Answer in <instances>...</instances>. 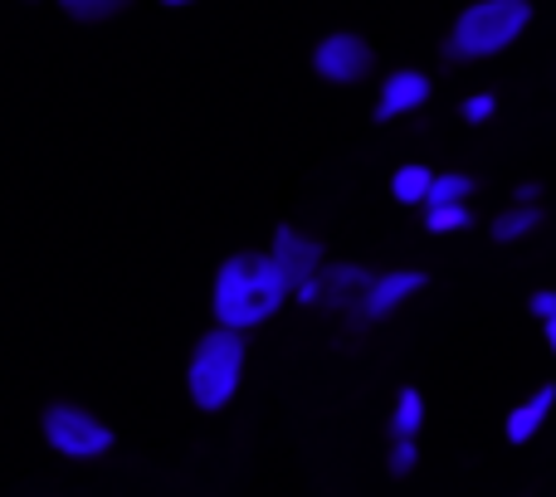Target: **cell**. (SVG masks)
I'll use <instances>...</instances> for the list:
<instances>
[{
  "instance_id": "cell-1",
  "label": "cell",
  "mask_w": 556,
  "mask_h": 497,
  "mask_svg": "<svg viewBox=\"0 0 556 497\" xmlns=\"http://www.w3.org/2000/svg\"><path fill=\"white\" fill-rule=\"evenodd\" d=\"M293 297L288 278L278 273L274 254H230L215 273V293H211V307H215V322L230 327V332H254L264 327L278 307Z\"/></svg>"
},
{
  "instance_id": "cell-2",
  "label": "cell",
  "mask_w": 556,
  "mask_h": 497,
  "mask_svg": "<svg viewBox=\"0 0 556 497\" xmlns=\"http://www.w3.org/2000/svg\"><path fill=\"white\" fill-rule=\"evenodd\" d=\"M244 375V332L215 327L195 342L191 352V371H186V391H191L195 410H225L240 391Z\"/></svg>"
},
{
  "instance_id": "cell-3",
  "label": "cell",
  "mask_w": 556,
  "mask_h": 497,
  "mask_svg": "<svg viewBox=\"0 0 556 497\" xmlns=\"http://www.w3.org/2000/svg\"><path fill=\"white\" fill-rule=\"evenodd\" d=\"M532 25V0H479L454 20V35L444 44L450 59H489L508 49Z\"/></svg>"
},
{
  "instance_id": "cell-4",
  "label": "cell",
  "mask_w": 556,
  "mask_h": 497,
  "mask_svg": "<svg viewBox=\"0 0 556 497\" xmlns=\"http://www.w3.org/2000/svg\"><path fill=\"white\" fill-rule=\"evenodd\" d=\"M45 439L68 459H98L113 449V430L84 405H49L45 410Z\"/></svg>"
},
{
  "instance_id": "cell-5",
  "label": "cell",
  "mask_w": 556,
  "mask_h": 497,
  "mask_svg": "<svg viewBox=\"0 0 556 497\" xmlns=\"http://www.w3.org/2000/svg\"><path fill=\"white\" fill-rule=\"evenodd\" d=\"M371 278L376 273H366V268H356V264H323L313 283L298 288V297L317 303V307H332V313H356L366 288H371Z\"/></svg>"
},
{
  "instance_id": "cell-6",
  "label": "cell",
  "mask_w": 556,
  "mask_h": 497,
  "mask_svg": "<svg viewBox=\"0 0 556 497\" xmlns=\"http://www.w3.org/2000/svg\"><path fill=\"white\" fill-rule=\"evenodd\" d=\"M371 64H376L371 44H366L362 35H346V29L327 35L323 44L313 49V68L327 84H362V78L371 74Z\"/></svg>"
},
{
  "instance_id": "cell-7",
  "label": "cell",
  "mask_w": 556,
  "mask_h": 497,
  "mask_svg": "<svg viewBox=\"0 0 556 497\" xmlns=\"http://www.w3.org/2000/svg\"><path fill=\"white\" fill-rule=\"evenodd\" d=\"M269 254H274L278 273L288 278V288H293V293H298V288H307V283H313V278H317V268L327 264V258H323V244H317L313 234H298L293 225H278V230H274V248H269Z\"/></svg>"
},
{
  "instance_id": "cell-8",
  "label": "cell",
  "mask_w": 556,
  "mask_h": 497,
  "mask_svg": "<svg viewBox=\"0 0 556 497\" xmlns=\"http://www.w3.org/2000/svg\"><path fill=\"white\" fill-rule=\"evenodd\" d=\"M420 288H425V273H420V268H395V273H376L371 288H366V297H362L366 322H381V317L401 313V307L410 303Z\"/></svg>"
},
{
  "instance_id": "cell-9",
  "label": "cell",
  "mask_w": 556,
  "mask_h": 497,
  "mask_svg": "<svg viewBox=\"0 0 556 497\" xmlns=\"http://www.w3.org/2000/svg\"><path fill=\"white\" fill-rule=\"evenodd\" d=\"M425 98H430V78H425L420 68H395L381 84V98H376V123L415 113V107H425Z\"/></svg>"
},
{
  "instance_id": "cell-10",
  "label": "cell",
  "mask_w": 556,
  "mask_h": 497,
  "mask_svg": "<svg viewBox=\"0 0 556 497\" xmlns=\"http://www.w3.org/2000/svg\"><path fill=\"white\" fill-rule=\"evenodd\" d=\"M552 405H556V385H542V391H532L522 405H513L508 410V444H528L532 434L547 424V415H552Z\"/></svg>"
},
{
  "instance_id": "cell-11",
  "label": "cell",
  "mask_w": 556,
  "mask_h": 497,
  "mask_svg": "<svg viewBox=\"0 0 556 497\" xmlns=\"http://www.w3.org/2000/svg\"><path fill=\"white\" fill-rule=\"evenodd\" d=\"M542 225V211L538 205H508V211L493 220V240L498 244H513V240H528L532 230Z\"/></svg>"
},
{
  "instance_id": "cell-12",
  "label": "cell",
  "mask_w": 556,
  "mask_h": 497,
  "mask_svg": "<svg viewBox=\"0 0 556 497\" xmlns=\"http://www.w3.org/2000/svg\"><path fill=\"white\" fill-rule=\"evenodd\" d=\"M425 424V400L415 385H405L401 395H395V415H391V439H415Z\"/></svg>"
},
{
  "instance_id": "cell-13",
  "label": "cell",
  "mask_w": 556,
  "mask_h": 497,
  "mask_svg": "<svg viewBox=\"0 0 556 497\" xmlns=\"http://www.w3.org/2000/svg\"><path fill=\"white\" fill-rule=\"evenodd\" d=\"M430 181H434L430 166H401V171L391 176V195L401 205H425V195H430Z\"/></svg>"
},
{
  "instance_id": "cell-14",
  "label": "cell",
  "mask_w": 556,
  "mask_h": 497,
  "mask_svg": "<svg viewBox=\"0 0 556 497\" xmlns=\"http://www.w3.org/2000/svg\"><path fill=\"white\" fill-rule=\"evenodd\" d=\"M473 195V176L464 171H440L430 181V195H425V205H464Z\"/></svg>"
},
{
  "instance_id": "cell-15",
  "label": "cell",
  "mask_w": 556,
  "mask_h": 497,
  "mask_svg": "<svg viewBox=\"0 0 556 497\" xmlns=\"http://www.w3.org/2000/svg\"><path fill=\"white\" fill-rule=\"evenodd\" d=\"M473 211L469 205H425V230L430 234H454V230H469Z\"/></svg>"
},
{
  "instance_id": "cell-16",
  "label": "cell",
  "mask_w": 556,
  "mask_h": 497,
  "mask_svg": "<svg viewBox=\"0 0 556 497\" xmlns=\"http://www.w3.org/2000/svg\"><path fill=\"white\" fill-rule=\"evenodd\" d=\"M59 5H64L74 20H84V25H98V20L123 15V10L132 5V0H59Z\"/></svg>"
},
{
  "instance_id": "cell-17",
  "label": "cell",
  "mask_w": 556,
  "mask_h": 497,
  "mask_svg": "<svg viewBox=\"0 0 556 497\" xmlns=\"http://www.w3.org/2000/svg\"><path fill=\"white\" fill-rule=\"evenodd\" d=\"M415 463H420V449H415V439H391V473H395V479L415 473Z\"/></svg>"
},
{
  "instance_id": "cell-18",
  "label": "cell",
  "mask_w": 556,
  "mask_h": 497,
  "mask_svg": "<svg viewBox=\"0 0 556 497\" xmlns=\"http://www.w3.org/2000/svg\"><path fill=\"white\" fill-rule=\"evenodd\" d=\"M459 113H464V123H489V117L498 113V98H493V93H473V98H464Z\"/></svg>"
},
{
  "instance_id": "cell-19",
  "label": "cell",
  "mask_w": 556,
  "mask_h": 497,
  "mask_svg": "<svg viewBox=\"0 0 556 497\" xmlns=\"http://www.w3.org/2000/svg\"><path fill=\"white\" fill-rule=\"evenodd\" d=\"M528 307L542 317V322H547V317H556V293H552V288H542V293H532Z\"/></svg>"
},
{
  "instance_id": "cell-20",
  "label": "cell",
  "mask_w": 556,
  "mask_h": 497,
  "mask_svg": "<svg viewBox=\"0 0 556 497\" xmlns=\"http://www.w3.org/2000/svg\"><path fill=\"white\" fill-rule=\"evenodd\" d=\"M513 205H538V186H518V195H513Z\"/></svg>"
},
{
  "instance_id": "cell-21",
  "label": "cell",
  "mask_w": 556,
  "mask_h": 497,
  "mask_svg": "<svg viewBox=\"0 0 556 497\" xmlns=\"http://www.w3.org/2000/svg\"><path fill=\"white\" fill-rule=\"evenodd\" d=\"M542 332H547V346L556 352V317H547V322H542Z\"/></svg>"
},
{
  "instance_id": "cell-22",
  "label": "cell",
  "mask_w": 556,
  "mask_h": 497,
  "mask_svg": "<svg viewBox=\"0 0 556 497\" xmlns=\"http://www.w3.org/2000/svg\"><path fill=\"white\" fill-rule=\"evenodd\" d=\"M162 5H191V0H162Z\"/></svg>"
}]
</instances>
